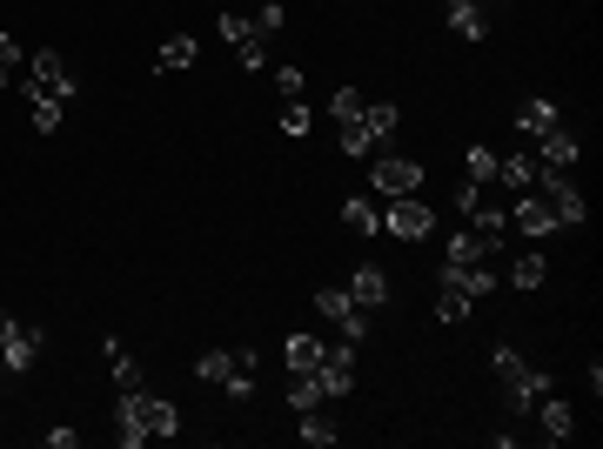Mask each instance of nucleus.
I'll use <instances>...</instances> for the list:
<instances>
[{"mask_svg":"<svg viewBox=\"0 0 603 449\" xmlns=\"http://www.w3.org/2000/svg\"><path fill=\"white\" fill-rule=\"evenodd\" d=\"M362 108H369V94L362 88H335L329 94V121H362Z\"/></svg>","mask_w":603,"mask_h":449,"instance_id":"nucleus-27","label":"nucleus"},{"mask_svg":"<svg viewBox=\"0 0 603 449\" xmlns=\"http://www.w3.org/2000/svg\"><path fill=\"white\" fill-rule=\"evenodd\" d=\"M469 309H476V295L456 289V282H443V295H436V322H469Z\"/></svg>","mask_w":603,"mask_h":449,"instance_id":"nucleus-25","label":"nucleus"},{"mask_svg":"<svg viewBox=\"0 0 603 449\" xmlns=\"http://www.w3.org/2000/svg\"><path fill=\"white\" fill-rule=\"evenodd\" d=\"M0 376H7V369H0Z\"/></svg>","mask_w":603,"mask_h":449,"instance_id":"nucleus-42","label":"nucleus"},{"mask_svg":"<svg viewBox=\"0 0 603 449\" xmlns=\"http://www.w3.org/2000/svg\"><path fill=\"white\" fill-rule=\"evenodd\" d=\"M349 295H356V309H382V302H389V275H382L376 262H362V269L349 275Z\"/></svg>","mask_w":603,"mask_h":449,"instance_id":"nucleus-13","label":"nucleus"},{"mask_svg":"<svg viewBox=\"0 0 603 449\" xmlns=\"http://www.w3.org/2000/svg\"><path fill=\"white\" fill-rule=\"evenodd\" d=\"M222 389H228V396H235V403H248V396H255V369H235V376H228Z\"/></svg>","mask_w":603,"mask_h":449,"instance_id":"nucleus-38","label":"nucleus"},{"mask_svg":"<svg viewBox=\"0 0 603 449\" xmlns=\"http://www.w3.org/2000/svg\"><path fill=\"white\" fill-rule=\"evenodd\" d=\"M61 101H34V128H41V135H54V128H61Z\"/></svg>","mask_w":603,"mask_h":449,"instance_id":"nucleus-36","label":"nucleus"},{"mask_svg":"<svg viewBox=\"0 0 603 449\" xmlns=\"http://www.w3.org/2000/svg\"><path fill=\"white\" fill-rule=\"evenodd\" d=\"M463 168H469V181H476V188H490V181H496V155L483 148V141H476V148L463 155Z\"/></svg>","mask_w":603,"mask_h":449,"instance_id":"nucleus-31","label":"nucleus"},{"mask_svg":"<svg viewBox=\"0 0 603 449\" xmlns=\"http://www.w3.org/2000/svg\"><path fill=\"white\" fill-rule=\"evenodd\" d=\"M476 202H483V188H476V181H463V188H456V215H476Z\"/></svg>","mask_w":603,"mask_h":449,"instance_id":"nucleus-40","label":"nucleus"},{"mask_svg":"<svg viewBox=\"0 0 603 449\" xmlns=\"http://www.w3.org/2000/svg\"><path fill=\"white\" fill-rule=\"evenodd\" d=\"M490 369H496V382H503V403H510L516 416H530V409H536V396L550 389V376H543V369H536V362L523 356L516 342H503V349H496V356H490Z\"/></svg>","mask_w":603,"mask_h":449,"instance_id":"nucleus-1","label":"nucleus"},{"mask_svg":"<svg viewBox=\"0 0 603 449\" xmlns=\"http://www.w3.org/2000/svg\"><path fill=\"white\" fill-rule=\"evenodd\" d=\"M536 195L557 208V222L563 228H577V222H590V202H583V188L570 175H536Z\"/></svg>","mask_w":603,"mask_h":449,"instance_id":"nucleus-6","label":"nucleus"},{"mask_svg":"<svg viewBox=\"0 0 603 449\" xmlns=\"http://www.w3.org/2000/svg\"><path fill=\"white\" fill-rule=\"evenodd\" d=\"M449 27H456V41H483V34H490L483 0H449Z\"/></svg>","mask_w":603,"mask_h":449,"instance_id":"nucleus-15","label":"nucleus"},{"mask_svg":"<svg viewBox=\"0 0 603 449\" xmlns=\"http://www.w3.org/2000/svg\"><path fill=\"white\" fill-rule=\"evenodd\" d=\"M496 255H503V235H483V228H463L443 242V262H456V269H483Z\"/></svg>","mask_w":603,"mask_h":449,"instance_id":"nucleus-8","label":"nucleus"},{"mask_svg":"<svg viewBox=\"0 0 603 449\" xmlns=\"http://www.w3.org/2000/svg\"><path fill=\"white\" fill-rule=\"evenodd\" d=\"M235 369H242V362H235V349H201V356H195V376L208 382V389H215V382H228Z\"/></svg>","mask_w":603,"mask_h":449,"instance_id":"nucleus-20","label":"nucleus"},{"mask_svg":"<svg viewBox=\"0 0 603 449\" xmlns=\"http://www.w3.org/2000/svg\"><path fill=\"white\" fill-rule=\"evenodd\" d=\"M315 309L342 329V342H362V336H369V309H356V295H349V289L322 282V289H315Z\"/></svg>","mask_w":603,"mask_h":449,"instance_id":"nucleus-4","label":"nucleus"},{"mask_svg":"<svg viewBox=\"0 0 603 449\" xmlns=\"http://www.w3.org/2000/svg\"><path fill=\"white\" fill-rule=\"evenodd\" d=\"M335 141H342V155H376V141L362 121H335Z\"/></svg>","mask_w":603,"mask_h":449,"instance_id":"nucleus-29","label":"nucleus"},{"mask_svg":"<svg viewBox=\"0 0 603 449\" xmlns=\"http://www.w3.org/2000/svg\"><path fill=\"white\" fill-rule=\"evenodd\" d=\"M583 155V141L570 128H550V135H536V175H570Z\"/></svg>","mask_w":603,"mask_h":449,"instance_id":"nucleus-9","label":"nucleus"},{"mask_svg":"<svg viewBox=\"0 0 603 449\" xmlns=\"http://www.w3.org/2000/svg\"><path fill=\"white\" fill-rule=\"evenodd\" d=\"M21 61H27V47H21V41H14V34H0V68L14 74V68H21Z\"/></svg>","mask_w":603,"mask_h":449,"instance_id":"nucleus-39","label":"nucleus"},{"mask_svg":"<svg viewBox=\"0 0 603 449\" xmlns=\"http://www.w3.org/2000/svg\"><path fill=\"white\" fill-rule=\"evenodd\" d=\"M362 128H369V141H389L402 128V108H389V101H369L362 108Z\"/></svg>","mask_w":603,"mask_h":449,"instance_id":"nucleus-21","label":"nucleus"},{"mask_svg":"<svg viewBox=\"0 0 603 449\" xmlns=\"http://www.w3.org/2000/svg\"><path fill=\"white\" fill-rule=\"evenodd\" d=\"M248 34H255V21H248V14H222V41H235V47H242Z\"/></svg>","mask_w":603,"mask_h":449,"instance_id":"nucleus-37","label":"nucleus"},{"mask_svg":"<svg viewBox=\"0 0 603 449\" xmlns=\"http://www.w3.org/2000/svg\"><path fill=\"white\" fill-rule=\"evenodd\" d=\"M516 128H523V135H550V128H563L557 121V101H543V94H536V101H523V108H516Z\"/></svg>","mask_w":603,"mask_h":449,"instance_id":"nucleus-18","label":"nucleus"},{"mask_svg":"<svg viewBox=\"0 0 603 449\" xmlns=\"http://www.w3.org/2000/svg\"><path fill=\"white\" fill-rule=\"evenodd\" d=\"M282 362H289L295 376H309L315 362H322V342H315V336H289V342H282Z\"/></svg>","mask_w":603,"mask_h":449,"instance_id":"nucleus-26","label":"nucleus"},{"mask_svg":"<svg viewBox=\"0 0 603 449\" xmlns=\"http://www.w3.org/2000/svg\"><path fill=\"white\" fill-rule=\"evenodd\" d=\"M536 429H543V443H570V436H577V409L563 403V396H550V389H543V396H536Z\"/></svg>","mask_w":603,"mask_h":449,"instance_id":"nucleus-11","label":"nucleus"},{"mask_svg":"<svg viewBox=\"0 0 603 449\" xmlns=\"http://www.w3.org/2000/svg\"><path fill=\"white\" fill-rule=\"evenodd\" d=\"M436 282H456V289H469L476 302H483V295L496 289V269H490V262H483V269H456V262H443V269H436Z\"/></svg>","mask_w":603,"mask_h":449,"instance_id":"nucleus-17","label":"nucleus"},{"mask_svg":"<svg viewBox=\"0 0 603 449\" xmlns=\"http://www.w3.org/2000/svg\"><path fill=\"white\" fill-rule=\"evenodd\" d=\"M510 222L523 228V235H530V242H543V235H557V228H563V222H557V208L543 202V195H536V188H530V195H516Z\"/></svg>","mask_w":603,"mask_h":449,"instance_id":"nucleus-12","label":"nucleus"},{"mask_svg":"<svg viewBox=\"0 0 603 449\" xmlns=\"http://www.w3.org/2000/svg\"><path fill=\"white\" fill-rule=\"evenodd\" d=\"M315 382H322V396H349L356 389V342H329L315 362Z\"/></svg>","mask_w":603,"mask_h":449,"instance_id":"nucleus-7","label":"nucleus"},{"mask_svg":"<svg viewBox=\"0 0 603 449\" xmlns=\"http://www.w3.org/2000/svg\"><path fill=\"white\" fill-rule=\"evenodd\" d=\"M382 228H389L396 242H423L429 228H436V215H429L423 195H396V202H382Z\"/></svg>","mask_w":603,"mask_h":449,"instance_id":"nucleus-5","label":"nucleus"},{"mask_svg":"<svg viewBox=\"0 0 603 449\" xmlns=\"http://www.w3.org/2000/svg\"><path fill=\"white\" fill-rule=\"evenodd\" d=\"M0 94H7V68H0Z\"/></svg>","mask_w":603,"mask_h":449,"instance_id":"nucleus-41","label":"nucleus"},{"mask_svg":"<svg viewBox=\"0 0 603 449\" xmlns=\"http://www.w3.org/2000/svg\"><path fill=\"white\" fill-rule=\"evenodd\" d=\"M543 275H550L543 248H523V255L510 262V289H543Z\"/></svg>","mask_w":603,"mask_h":449,"instance_id":"nucleus-19","label":"nucleus"},{"mask_svg":"<svg viewBox=\"0 0 603 449\" xmlns=\"http://www.w3.org/2000/svg\"><path fill=\"white\" fill-rule=\"evenodd\" d=\"M141 403H148V389H121V403H114V443L121 449L148 443V416H141Z\"/></svg>","mask_w":603,"mask_h":449,"instance_id":"nucleus-10","label":"nucleus"},{"mask_svg":"<svg viewBox=\"0 0 603 449\" xmlns=\"http://www.w3.org/2000/svg\"><path fill=\"white\" fill-rule=\"evenodd\" d=\"M295 436H302L309 449H329L342 429H335V416H322V409H302V429H295Z\"/></svg>","mask_w":603,"mask_h":449,"instance_id":"nucleus-22","label":"nucleus"},{"mask_svg":"<svg viewBox=\"0 0 603 449\" xmlns=\"http://www.w3.org/2000/svg\"><path fill=\"white\" fill-rule=\"evenodd\" d=\"M101 356H108V369H114V389H141V362L128 356V342H121V336L101 342Z\"/></svg>","mask_w":603,"mask_h":449,"instance_id":"nucleus-16","label":"nucleus"},{"mask_svg":"<svg viewBox=\"0 0 603 449\" xmlns=\"http://www.w3.org/2000/svg\"><path fill=\"white\" fill-rule=\"evenodd\" d=\"M27 94L34 101H74V68H67L54 47H41V54H27Z\"/></svg>","mask_w":603,"mask_h":449,"instance_id":"nucleus-2","label":"nucleus"},{"mask_svg":"<svg viewBox=\"0 0 603 449\" xmlns=\"http://www.w3.org/2000/svg\"><path fill=\"white\" fill-rule=\"evenodd\" d=\"M248 21H255V34H282V21H289V14H282V0H262Z\"/></svg>","mask_w":603,"mask_h":449,"instance_id":"nucleus-34","label":"nucleus"},{"mask_svg":"<svg viewBox=\"0 0 603 449\" xmlns=\"http://www.w3.org/2000/svg\"><path fill=\"white\" fill-rule=\"evenodd\" d=\"M496 181H503L510 195H530L536 188V155H496Z\"/></svg>","mask_w":603,"mask_h":449,"instance_id":"nucleus-14","label":"nucleus"},{"mask_svg":"<svg viewBox=\"0 0 603 449\" xmlns=\"http://www.w3.org/2000/svg\"><path fill=\"white\" fill-rule=\"evenodd\" d=\"M309 121H315V114L302 108V101H282V114H275V128H282V135H309Z\"/></svg>","mask_w":603,"mask_h":449,"instance_id":"nucleus-32","label":"nucleus"},{"mask_svg":"<svg viewBox=\"0 0 603 449\" xmlns=\"http://www.w3.org/2000/svg\"><path fill=\"white\" fill-rule=\"evenodd\" d=\"M235 61H242L248 74H255V68H268V34H248V41L235 47Z\"/></svg>","mask_w":603,"mask_h":449,"instance_id":"nucleus-33","label":"nucleus"},{"mask_svg":"<svg viewBox=\"0 0 603 449\" xmlns=\"http://www.w3.org/2000/svg\"><path fill=\"white\" fill-rule=\"evenodd\" d=\"M342 222L356 228V235H376V228H382V208L369 202V195H349V202H342Z\"/></svg>","mask_w":603,"mask_h":449,"instance_id":"nucleus-23","label":"nucleus"},{"mask_svg":"<svg viewBox=\"0 0 603 449\" xmlns=\"http://www.w3.org/2000/svg\"><path fill=\"white\" fill-rule=\"evenodd\" d=\"M369 168H376V195H382V202H396V195H423V181H429V168H423V161H409V155H376Z\"/></svg>","mask_w":603,"mask_h":449,"instance_id":"nucleus-3","label":"nucleus"},{"mask_svg":"<svg viewBox=\"0 0 603 449\" xmlns=\"http://www.w3.org/2000/svg\"><path fill=\"white\" fill-rule=\"evenodd\" d=\"M275 88H282V101H302V88H309V74H302V68H275Z\"/></svg>","mask_w":603,"mask_h":449,"instance_id":"nucleus-35","label":"nucleus"},{"mask_svg":"<svg viewBox=\"0 0 603 449\" xmlns=\"http://www.w3.org/2000/svg\"><path fill=\"white\" fill-rule=\"evenodd\" d=\"M141 416H148V436H175V429H181V409L168 403V396H148Z\"/></svg>","mask_w":603,"mask_h":449,"instance_id":"nucleus-24","label":"nucleus"},{"mask_svg":"<svg viewBox=\"0 0 603 449\" xmlns=\"http://www.w3.org/2000/svg\"><path fill=\"white\" fill-rule=\"evenodd\" d=\"M161 68H168V74L195 68V41H188V34H168V41H161Z\"/></svg>","mask_w":603,"mask_h":449,"instance_id":"nucleus-28","label":"nucleus"},{"mask_svg":"<svg viewBox=\"0 0 603 449\" xmlns=\"http://www.w3.org/2000/svg\"><path fill=\"white\" fill-rule=\"evenodd\" d=\"M289 409H295V416H302V409H322V382H315V369L289 382Z\"/></svg>","mask_w":603,"mask_h":449,"instance_id":"nucleus-30","label":"nucleus"}]
</instances>
